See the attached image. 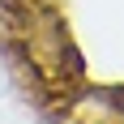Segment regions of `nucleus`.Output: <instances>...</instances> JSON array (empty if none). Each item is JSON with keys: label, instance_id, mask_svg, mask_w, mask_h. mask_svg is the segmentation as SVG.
<instances>
[{"label": "nucleus", "instance_id": "1", "mask_svg": "<svg viewBox=\"0 0 124 124\" xmlns=\"http://www.w3.org/2000/svg\"><path fill=\"white\" fill-rule=\"evenodd\" d=\"M13 39H17V47L26 51V60H30V69H34L39 81H47V86H69V81H77V73H81V60H77L73 51V39H69V26H64V17L51 4H22L17 9V30H13Z\"/></svg>", "mask_w": 124, "mask_h": 124}, {"label": "nucleus", "instance_id": "2", "mask_svg": "<svg viewBox=\"0 0 124 124\" xmlns=\"http://www.w3.org/2000/svg\"><path fill=\"white\" fill-rule=\"evenodd\" d=\"M73 124H124V86H99L69 103Z\"/></svg>", "mask_w": 124, "mask_h": 124}]
</instances>
